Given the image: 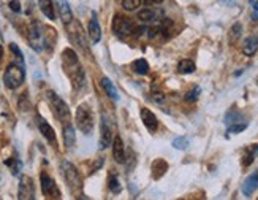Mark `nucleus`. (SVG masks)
<instances>
[{
  "mask_svg": "<svg viewBox=\"0 0 258 200\" xmlns=\"http://www.w3.org/2000/svg\"><path fill=\"white\" fill-rule=\"evenodd\" d=\"M46 95H48L49 105L52 108V113L55 115V118H57L62 124H63V122H69L70 121V110H69V107H67V104L52 91H48Z\"/></svg>",
  "mask_w": 258,
  "mask_h": 200,
  "instance_id": "20e7f679",
  "label": "nucleus"
},
{
  "mask_svg": "<svg viewBox=\"0 0 258 200\" xmlns=\"http://www.w3.org/2000/svg\"><path fill=\"white\" fill-rule=\"evenodd\" d=\"M62 127H63V141H65V146L67 148H73L75 143H76V132H75V127L72 124V121L63 122Z\"/></svg>",
  "mask_w": 258,
  "mask_h": 200,
  "instance_id": "2eb2a0df",
  "label": "nucleus"
},
{
  "mask_svg": "<svg viewBox=\"0 0 258 200\" xmlns=\"http://www.w3.org/2000/svg\"><path fill=\"white\" fill-rule=\"evenodd\" d=\"M29 44L37 53H41L44 49V27L38 21H33L29 27Z\"/></svg>",
  "mask_w": 258,
  "mask_h": 200,
  "instance_id": "39448f33",
  "label": "nucleus"
},
{
  "mask_svg": "<svg viewBox=\"0 0 258 200\" xmlns=\"http://www.w3.org/2000/svg\"><path fill=\"white\" fill-rule=\"evenodd\" d=\"M152 98L155 100L157 104H162L163 100H165V95H163L162 92H154V94H152Z\"/></svg>",
  "mask_w": 258,
  "mask_h": 200,
  "instance_id": "c9c22d12",
  "label": "nucleus"
},
{
  "mask_svg": "<svg viewBox=\"0 0 258 200\" xmlns=\"http://www.w3.org/2000/svg\"><path fill=\"white\" fill-rule=\"evenodd\" d=\"M62 65H63L65 73L69 75V78L72 80V84L75 86V89H81L86 83V75L80 64V59H78L76 53L72 48H67L62 51Z\"/></svg>",
  "mask_w": 258,
  "mask_h": 200,
  "instance_id": "f257e3e1",
  "label": "nucleus"
},
{
  "mask_svg": "<svg viewBox=\"0 0 258 200\" xmlns=\"http://www.w3.org/2000/svg\"><path fill=\"white\" fill-rule=\"evenodd\" d=\"M166 170H168L166 161H163V159L154 161V164H152V178H154V180H160V178L166 173Z\"/></svg>",
  "mask_w": 258,
  "mask_h": 200,
  "instance_id": "6ab92c4d",
  "label": "nucleus"
},
{
  "mask_svg": "<svg viewBox=\"0 0 258 200\" xmlns=\"http://www.w3.org/2000/svg\"><path fill=\"white\" fill-rule=\"evenodd\" d=\"M177 72L182 73V75H188V73H194L195 72V62L190 61V59H184L179 62L177 65Z\"/></svg>",
  "mask_w": 258,
  "mask_h": 200,
  "instance_id": "b1692460",
  "label": "nucleus"
},
{
  "mask_svg": "<svg viewBox=\"0 0 258 200\" xmlns=\"http://www.w3.org/2000/svg\"><path fill=\"white\" fill-rule=\"evenodd\" d=\"M2 58H4V48L0 46V61H2Z\"/></svg>",
  "mask_w": 258,
  "mask_h": 200,
  "instance_id": "ea45409f",
  "label": "nucleus"
},
{
  "mask_svg": "<svg viewBox=\"0 0 258 200\" xmlns=\"http://www.w3.org/2000/svg\"><path fill=\"white\" fill-rule=\"evenodd\" d=\"M163 0H144L146 5H160Z\"/></svg>",
  "mask_w": 258,
  "mask_h": 200,
  "instance_id": "e433bc0d",
  "label": "nucleus"
},
{
  "mask_svg": "<svg viewBox=\"0 0 258 200\" xmlns=\"http://www.w3.org/2000/svg\"><path fill=\"white\" fill-rule=\"evenodd\" d=\"M57 5H59V15H60L62 22L65 26H69L73 21V13H72L69 2H67V0H57Z\"/></svg>",
  "mask_w": 258,
  "mask_h": 200,
  "instance_id": "f3484780",
  "label": "nucleus"
},
{
  "mask_svg": "<svg viewBox=\"0 0 258 200\" xmlns=\"http://www.w3.org/2000/svg\"><path fill=\"white\" fill-rule=\"evenodd\" d=\"M10 49H11V53H13L15 56H16V58L21 61V64H24V56H22V53H21V49L16 46V44L15 43H10Z\"/></svg>",
  "mask_w": 258,
  "mask_h": 200,
  "instance_id": "473e14b6",
  "label": "nucleus"
},
{
  "mask_svg": "<svg viewBox=\"0 0 258 200\" xmlns=\"http://www.w3.org/2000/svg\"><path fill=\"white\" fill-rule=\"evenodd\" d=\"M200 92H201V89L198 86H195L192 91L187 92L185 100H187V102H195V100H198V97H200Z\"/></svg>",
  "mask_w": 258,
  "mask_h": 200,
  "instance_id": "2f4dec72",
  "label": "nucleus"
},
{
  "mask_svg": "<svg viewBox=\"0 0 258 200\" xmlns=\"http://www.w3.org/2000/svg\"><path fill=\"white\" fill-rule=\"evenodd\" d=\"M250 5H252V8H253V10H258V0H252Z\"/></svg>",
  "mask_w": 258,
  "mask_h": 200,
  "instance_id": "4c0bfd02",
  "label": "nucleus"
},
{
  "mask_svg": "<svg viewBox=\"0 0 258 200\" xmlns=\"http://www.w3.org/2000/svg\"><path fill=\"white\" fill-rule=\"evenodd\" d=\"M8 5H10L11 10L15 11V13H19V11H21V4L18 2V0H11V2H10Z\"/></svg>",
  "mask_w": 258,
  "mask_h": 200,
  "instance_id": "f704fd0d",
  "label": "nucleus"
},
{
  "mask_svg": "<svg viewBox=\"0 0 258 200\" xmlns=\"http://www.w3.org/2000/svg\"><path fill=\"white\" fill-rule=\"evenodd\" d=\"M5 165H7V167H10L11 173H13L15 176H16V175H19V172H21V169H22V162L18 159V156H15V158L7 159V161H5Z\"/></svg>",
  "mask_w": 258,
  "mask_h": 200,
  "instance_id": "a878e982",
  "label": "nucleus"
},
{
  "mask_svg": "<svg viewBox=\"0 0 258 200\" xmlns=\"http://www.w3.org/2000/svg\"><path fill=\"white\" fill-rule=\"evenodd\" d=\"M247 129V122L245 121H238V122H234V124H231V126H228V132H231V133H239V132H242V130H245Z\"/></svg>",
  "mask_w": 258,
  "mask_h": 200,
  "instance_id": "c85d7f7f",
  "label": "nucleus"
},
{
  "mask_svg": "<svg viewBox=\"0 0 258 200\" xmlns=\"http://www.w3.org/2000/svg\"><path fill=\"white\" fill-rule=\"evenodd\" d=\"M132 67H133L135 73H138V75H146L149 72V64H148V61H144V59H137L132 64Z\"/></svg>",
  "mask_w": 258,
  "mask_h": 200,
  "instance_id": "393cba45",
  "label": "nucleus"
},
{
  "mask_svg": "<svg viewBox=\"0 0 258 200\" xmlns=\"http://www.w3.org/2000/svg\"><path fill=\"white\" fill-rule=\"evenodd\" d=\"M76 126L86 135H91L94 132V116L91 107L87 104H81L76 110Z\"/></svg>",
  "mask_w": 258,
  "mask_h": 200,
  "instance_id": "f03ea898",
  "label": "nucleus"
},
{
  "mask_svg": "<svg viewBox=\"0 0 258 200\" xmlns=\"http://www.w3.org/2000/svg\"><path fill=\"white\" fill-rule=\"evenodd\" d=\"M70 24L73 26V29L70 27V26H67V27H70V38H72V41L73 43H76L78 46H81L83 49H86L87 51V41H86V37H84V33H83V29H81V26H80V22H76L75 19L70 22Z\"/></svg>",
  "mask_w": 258,
  "mask_h": 200,
  "instance_id": "9b49d317",
  "label": "nucleus"
},
{
  "mask_svg": "<svg viewBox=\"0 0 258 200\" xmlns=\"http://www.w3.org/2000/svg\"><path fill=\"white\" fill-rule=\"evenodd\" d=\"M256 189H258V170L250 173L247 176V180L244 181V184H242V194L249 197V195H252L256 191Z\"/></svg>",
  "mask_w": 258,
  "mask_h": 200,
  "instance_id": "dca6fc26",
  "label": "nucleus"
},
{
  "mask_svg": "<svg viewBox=\"0 0 258 200\" xmlns=\"http://www.w3.org/2000/svg\"><path fill=\"white\" fill-rule=\"evenodd\" d=\"M26 80V70L22 65L11 64L4 73V83L8 89H18Z\"/></svg>",
  "mask_w": 258,
  "mask_h": 200,
  "instance_id": "7ed1b4c3",
  "label": "nucleus"
},
{
  "mask_svg": "<svg viewBox=\"0 0 258 200\" xmlns=\"http://www.w3.org/2000/svg\"><path fill=\"white\" fill-rule=\"evenodd\" d=\"M113 158L117 164H124L125 162V149H124V141L119 135L114 137L113 140Z\"/></svg>",
  "mask_w": 258,
  "mask_h": 200,
  "instance_id": "4468645a",
  "label": "nucleus"
},
{
  "mask_svg": "<svg viewBox=\"0 0 258 200\" xmlns=\"http://www.w3.org/2000/svg\"><path fill=\"white\" fill-rule=\"evenodd\" d=\"M155 18H157V13H155L154 10H151V8H144V10H141L140 13H138V19L143 21V22H152Z\"/></svg>",
  "mask_w": 258,
  "mask_h": 200,
  "instance_id": "cd10ccee",
  "label": "nucleus"
},
{
  "mask_svg": "<svg viewBox=\"0 0 258 200\" xmlns=\"http://www.w3.org/2000/svg\"><path fill=\"white\" fill-rule=\"evenodd\" d=\"M141 119H143V124L146 126V129H148L149 132H155L157 129H159V121H157L155 115L151 110L143 108L141 110Z\"/></svg>",
  "mask_w": 258,
  "mask_h": 200,
  "instance_id": "ddd939ff",
  "label": "nucleus"
},
{
  "mask_svg": "<svg viewBox=\"0 0 258 200\" xmlns=\"http://www.w3.org/2000/svg\"><path fill=\"white\" fill-rule=\"evenodd\" d=\"M241 32H242V26H241V24H234V26L231 27V38H233V40H234V38H239Z\"/></svg>",
  "mask_w": 258,
  "mask_h": 200,
  "instance_id": "72a5a7b5",
  "label": "nucleus"
},
{
  "mask_svg": "<svg viewBox=\"0 0 258 200\" xmlns=\"http://www.w3.org/2000/svg\"><path fill=\"white\" fill-rule=\"evenodd\" d=\"M102 87L105 89V92L108 97H111L113 100H119V92H117V89L114 86V83L109 80V78H103L102 80Z\"/></svg>",
  "mask_w": 258,
  "mask_h": 200,
  "instance_id": "5701e85b",
  "label": "nucleus"
},
{
  "mask_svg": "<svg viewBox=\"0 0 258 200\" xmlns=\"http://www.w3.org/2000/svg\"><path fill=\"white\" fill-rule=\"evenodd\" d=\"M100 130H102V133H100V148L105 149L113 143V126L105 115H102V121H100Z\"/></svg>",
  "mask_w": 258,
  "mask_h": 200,
  "instance_id": "1a4fd4ad",
  "label": "nucleus"
},
{
  "mask_svg": "<svg viewBox=\"0 0 258 200\" xmlns=\"http://www.w3.org/2000/svg\"><path fill=\"white\" fill-rule=\"evenodd\" d=\"M87 32H89V37H91L92 43H98L102 40V27H100V22H98L95 13H92V18L89 21Z\"/></svg>",
  "mask_w": 258,
  "mask_h": 200,
  "instance_id": "f8f14e48",
  "label": "nucleus"
},
{
  "mask_svg": "<svg viewBox=\"0 0 258 200\" xmlns=\"http://www.w3.org/2000/svg\"><path fill=\"white\" fill-rule=\"evenodd\" d=\"M258 51V37H247L242 43V53L245 56H253Z\"/></svg>",
  "mask_w": 258,
  "mask_h": 200,
  "instance_id": "412c9836",
  "label": "nucleus"
},
{
  "mask_svg": "<svg viewBox=\"0 0 258 200\" xmlns=\"http://www.w3.org/2000/svg\"><path fill=\"white\" fill-rule=\"evenodd\" d=\"M18 198H22V200H33L35 198V186H33L32 178L27 175H22L21 180H19Z\"/></svg>",
  "mask_w": 258,
  "mask_h": 200,
  "instance_id": "9d476101",
  "label": "nucleus"
},
{
  "mask_svg": "<svg viewBox=\"0 0 258 200\" xmlns=\"http://www.w3.org/2000/svg\"><path fill=\"white\" fill-rule=\"evenodd\" d=\"M252 19H253V21H258V10H253V13H252Z\"/></svg>",
  "mask_w": 258,
  "mask_h": 200,
  "instance_id": "58836bf2",
  "label": "nucleus"
},
{
  "mask_svg": "<svg viewBox=\"0 0 258 200\" xmlns=\"http://www.w3.org/2000/svg\"><path fill=\"white\" fill-rule=\"evenodd\" d=\"M40 181H41V191L46 198H60V189L55 184V181L46 173L41 172L40 173Z\"/></svg>",
  "mask_w": 258,
  "mask_h": 200,
  "instance_id": "0eeeda50",
  "label": "nucleus"
},
{
  "mask_svg": "<svg viewBox=\"0 0 258 200\" xmlns=\"http://www.w3.org/2000/svg\"><path fill=\"white\" fill-rule=\"evenodd\" d=\"M256 37H258V35H256Z\"/></svg>",
  "mask_w": 258,
  "mask_h": 200,
  "instance_id": "a19ab883",
  "label": "nucleus"
},
{
  "mask_svg": "<svg viewBox=\"0 0 258 200\" xmlns=\"http://www.w3.org/2000/svg\"><path fill=\"white\" fill-rule=\"evenodd\" d=\"M38 7L41 10V13L46 16L49 21H54L55 19V11H54L52 0H38Z\"/></svg>",
  "mask_w": 258,
  "mask_h": 200,
  "instance_id": "aec40b11",
  "label": "nucleus"
},
{
  "mask_svg": "<svg viewBox=\"0 0 258 200\" xmlns=\"http://www.w3.org/2000/svg\"><path fill=\"white\" fill-rule=\"evenodd\" d=\"M256 154H258V144H252V146L245 148L244 153H242V165L244 167H249L253 162Z\"/></svg>",
  "mask_w": 258,
  "mask_h": 200,
  "instance_id": "4be33fe9",
  "label": "nucleus"
},
{
  "mask_svg": "<svg viewBox=\"0 0 258 200\" xmlns=\"http://www.w3.org/2000/svg\"><path fill=\"white\" fill-rule=\"evenodd\" d=\"M108 186H109V191L114 192V194H119L122 191V186L119 183V178H117L116 173H111L108 176Z\"/></svg>",
  "mask_w": 258,
  "mask_h": 200,
  "instance_id": "bb28decb",
  "label": "nucleus"
},
{
  "mask_svg": "<svg viewBox=\"0 0 258 200\" xmlns=\"http://www.w3.org/2000/svg\"><path fill=\"white\" fill-rule=\"evenodd\" d=\"M113 30L119 37H127V35L135 33V24L130 19L116 15L114 19H113Z\"/></svg>",
  "mask_w": 258,
  "mask_h": 200,
  "instance_id": "6e6552de",
  "label": "nucleus"
},
{
  "mask_svg": "<svg viewBox=\"0 0 258 200\" xmlns=\"http://www.w3.org/2000/svg\"><path fill=\"white\" fill-rule=\"evenodd\" d=\"M62 173H63V178L69 187L72 191H80L83 187V183H81V176H80V172L76 170V167L69 162V161H63L62 162Z\"/></svg>",
  "mask_w": 258,
  "mask_h": 200,
  "instance_id": "423d86ee",
  "label": "nucleus"
},
{
  "mask_svg": "<svg viewBox=\"0 0 258 200\" xmlns=\"http://www.w3.org/2000/svg\"><path fill=\"white\" fill-rule=\"evenodd\" d=\"M173 146H174L176 149H187V146H188V140H187L185 137H177V138L173 140Z\"/></svg>",
  "mask_w": 258,
  "mask_h": 200,
  "instance_id": "c756f323",
  "label": "nucleus"
},
{
  "mask_svg": "<svg viewBox=\"0 0 258 200\" xmlns=\"http://www.w3.org/2000/svg\"><path fill=\"white\" fill-rule=\"evenodd\" d=\"M38 129L41 132V135L46 138L49 143H55V132L43 118H38Z\"/></svg>",
  "mask_w": 258,
  "mask_h": 200,
  "instance_id": "a211bd4d",
  "label": "nucleus"
},
{
  "mask_svg": "<svg viewBox=\"0 0 258 200\" xmlns=\"http://www.w3.org/2000/svg\"><path fill=\"white\" fill-rule=\"evenodd\" d=\"M140 5H141V0H124V2H122V7L127 11H135Z\"/></svg>",
  "mask_w": 258,
  "mask_h": 200,
  "instance_id": "7c9ffc66",
  "label": "nucleus"
}]
</instances>
